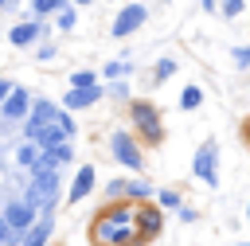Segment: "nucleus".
<instances>
[{
    "label": "nucleus",
    "instance_id": "f257e3e1",
    "mask_svg": "<svg viewBox=\"0 0 250 246\" xmlns=\"http://www.w3.org/2000/svg\"><path fill=\"white\" fill-rule=\"evenodd\" d=\"M90 242L94 246H145L148 238H141L137 230V207L129 199H113L94 215Z\"/></svg>",
    "mask_w": 250,
    "mask_h": 246
},
{
    "label": "nucleus",
    "instance_id": "f03ea898",
    "mask_svg": "<svg viewBox=\"0 0 250 246\" xmlns=\"http://www.w3.org/2000/svg\"><path fill=\"white\" fill-rule=\"evenodd\" d=\"M129 121H133L137 141H145V144H160L164 141V121H160V109L152 102L129 98Z\"/></svg>",
    "mask_w": 250,
    "mask_h": 246
},
{
    "label": "nucleus",
    "instance_id": "7ed1b4c3",
    "mask_svg": "<svg viewBox=\"0 0 250 246\" xmlns=\"http://www.w3.org/2000/svg\"><path fill=\"white\" fill-rule=\"evenodd\" d=\"M27 176H31V180H27V187H23V199H27L31 207H39V211L55 207V203H59V187H62L59 172H55V168H39V172H27Z\"/></svg>",
    "mask_w": 250,
    "mask_h": 246
},
{
    "label": "nucleus",
    "instance_id": "20e7f679",
    "mask_svg": "<svg viewBox=\"0 0 250 246\" xmlns=\"http://www.w3.org/2000/svg\"><path fill=\"white\" fill-rule=\"evenodd\" d=\"M109 152H113V160L121 164V168H129V172H145V152H141V141H137V133L133 129H113L109 133Z\"/></svg>",
    "mask_w": 250,
    "mask_h": 246
},
{
    "label": "nucleus",
    "instance_id": "39448f33",
    "mask_svg": "<svg viewBox=\"0 0 250 246\" xmlns=\"http://www.w3.org/2000/svg\"><path fill=\"white\" fill-rule=\"evenodd\" d=\"M55 27H51V20H35V16H27V20H16L12 27H8V43L16 47V51H27V47H35L39 39H47Z\"/></svg>",
    "mask_w": 250,
    "mask_h": 246
},
{
    "label": "nucleus",
    "instance_id": "423d86ee",
    "mask_svg": "<svg viewBox=\"0 0 250 246\" xmlns=\"http://www.w3.org/2000/svg\"><path fill=\"white\" fill-rule=\"evenodd\" d=\"M145 23H148V4H121L117 16H113V23H109V35L113 39H129Z\"/></svg>",
    "mask_w": 250,
    "mask_h": 246
},
{
    "label": "nucleus",
    "instance_id": "0eeeda50",
    "mask_svg": "<svg viewBox=\"0 0 250 246\" xmlns=\"http://www.w3.org/2000/svg\"><path fill=\"white\" fill-rule=\"evenodd\" d=\"M191 176L203 180L207 187H219V144H215L211 137L195 148V156H191Z\"/></svg>",
    "mask_w": 250,
    "mask_h": 246
},
{
    "label": "nucleus",
    "instance_id": "6e6552de",
    "mask_svg": "<svg viewBox=\"0 0 250 246\" xmlns=\"http://www.w3.org/2000/svg\"><path fill=\"white\" fill-rule=\"evenodd\" d=\"M152 184L145 180V176H133V180H109V187H105V195L109 199H129V203H145V199H152Z\"/></svg>",
    "mask_w": 250,
    "mask_h": 246
},
{
    "label": "nucleus",
    "instance_id": "1a4fd4ad",
    "mask_svg": "<svg viewBox=\"0 0 250 246\" xmlns=\"http://www.w3.org/2000/svg\"><path fill=\"white\" fill-rule=\"evenodd\" d=\"M105 98V82H98V86H66V94H62V109H70V113H78V109H90V105H98Z\"/></svg>",
    "mask_w": 250,
    "mask_h": 246
},
{
    "label": "nucleus",
    "instance_id": "9d476101",
    "mask_svg": "<svg viewBox=\"0 0 250 246\" xmlns=\"http://www.w3.org/2000/svg\"><path fill=\"white\" fill-rule=\"evenodd\" d=\"M4 219L12 223V230H16V234H23V230L39 219V207H31L23 195H12V199L4 203Z\"/></svg>",
    "mask_w": 250,
    "mask_h": 246
},
{
    "label": "nucleus",
    "instance_id": "9b49d317",
    "mask_svg": "<svg viewBox=\"0 0 250 246\" xmlns=\"http://www.w3.org/2000/svg\"><path fill=\"white\" fill-rule=\"evenodd\" d=\"M137 230H141V238H156L160 230H164V207L160 203H152V199H145V203H137Z\"/></svg>",
    "mask_w": 250,
    "mask_h": 246
},
{
    "label": "nucleus",
    "instance_id": "f8f14e48",
    "mask_svg": "<svg viewBox=\"0 0 250 246\" xmlns=\"http://www.w3.org/2000/svg\"><path fill=\"white\" fill-rule=\"evenodd\" d=\"M31 102H35V94L27 90V86H12V94L4 98V105H0V117L4 121H23L27 113H31Z\"/></svg>",
    "mask_w": 250,
    "mask_h": 246
},
{
    "label": "nucleus",
    "instance_id": "ddd939ff",
    "mask_svg": "<svg viewBox=\"0 0 250 246\" xmlns=\"http://www.w3.org/2000/svg\"><path fill=\"white\" fill-rule=\"evenodd\" d=\"M51 234H55V207L39 211V219L20 234V242H16V246H47V242H51Z\"/></svg>",
    "mask_w": 250,
    "mask_h": 246
},
{
    "label": "nucleus",
    "instance_id": "4468645a",
    "mask_svg": "<svg viewBox=\"0 0 250 246\" xmlns=\"http://www.w3.org/2000/svg\"><path fill=\"white\" fill-rule=\"evenodd\" d=\"M94 184H98V168H94V164H82V168L74 172L70 187H66V203H82V199L94 191Z\"/></svg>",
    "mask_w": 250,
    "mask_h": 246
},
{
    "label": "nucleus",
    "instance_id": "2eb2a0df",
    "mask_svg": "<svg viewBox=\"0 0 250 246\" xmlns=\"http://www.w3.org/2000/svg\"><path fill=\"white\" fill-rule=\"evenodd\" d=\"M74 160V148H70V141H62V144H51V148H39V160H35V168L31 172H39V168H66Z\"/></svg>",
    "mask_w": 250,
    "mask_h": 246
},
{
    "label": "nucleus",
    "instance_id": "dca6fc26",
    "mask_svg": "<svg viewBox=\"0 0 250 246\" xmlns=\"http://www.w3.org/2000/svg\"><path fill=\"white\" fill-rule=\"evenodd\" d=\"M35 160H39V144H35V141H20V144H16V168L31 172Z\"/></svg>",
    "mask_w": 250,
    "mask_h": 246
},
{
    "label": "nucleus",
    "instance_id": "f3484780",
    "mask_svg": "<svg viewBox=\"0 0 250 246\" xmlns=\"http://www.w3.org/2000/svg\"><path fill=\"white\" fill-rule=\"evenodd\" d=\"M70 0H27V12L35 16V20H51L55 12H62Z\"/></svg>",
    "mask_w": 250,
    "mask_h": 246
},
{
    "label": "nucleus",
    "instance_id": "a211bd4d",
    "mask_svg": "<svg viewBox=\"0 0 250 246\" xmlns=\"http://www.w3.org/2000/svg\"><path fill=\"white\" fill-rule=\"evenodd\" d=\"M51 27H55V31H62V35H66V31H74V27H78V8H74V4H66L62 12H55V16H51Z\"/></svg>",
    "mask_w": 250,
    "mask_h": 246
},
{
    "label": "nucleus",
    "instance_id": "6ab92c4d",
    "mask_svg": "<svg viewBox=\"0 0 250 246\" xmlns=\"http://www.w3.org/2000/svg\"><path fill=\"white\" fill-rule=\"evenodd\" d=\"M176 70H180V62H176L172 55H160V59H156V66H152V86H164Z\"/></svg>",
    "mask_w": 250,
    "mask_h": 246
},
{
    "label": "nucleus",
    "instance_id": "aec40b11",
    "mask_svg": "<svg viewBox=\"0 0 250 246\" xmlns=\"http://www.w3.org/2000/svg\"><path fill=\"white\" fill-rule=\"evenodd\" d=\"M199 105H203V86H199V82H188V86L180 90V109L191 113V109H199Z\"/></svg>",
    "mask_w": 250,
    "mask_h": 246
},
{
    "label": "nucleus",
    "instance_id": "412c9836",
    "mask_svg": "<svg viewBox=\"0 0 250 246\" xmlns=\"http://www.w3.org/2000/svg\"><path fill=\"white\" fill-rule=\"evenodd\" d=\"M129 74H133L129 59H109V62L102 66V78H105V82H113V78H129Z\"/></svg>",
    "mask_w": 250,
    "mask_h": 246
},
{
    "label": "nucleus",
    "instance_id": "4be33fe9",
    "mask_svg": "<svg viewBox=\"0 0 250 246\" xmlns=\"http://www.w3.org/2000/svg\"><path fill=\"white\" fill-rule=\"evenodd\" d=\"M98 82H102V74H98V70H90V66L70 70V78H66V86H98Z\"/></svg>",
    "mask_w": 250,
    "mask_h": 246
},
{
    "label": "nucleus",
    "instance_id": "5701e85b",
    "mask_svg": "<svg viewBox=\"0 0 250 246\" xmlns=\"http://www.w3.org/2000/svg\"><path fill=\"white\" fill-rule=\"evenodd\" d=\"M156 203H160L164 211H180V207H184V199H180L176 187H160V191H156Z\"/></svg>",
    "mask_w": 250,
    "mask_h": 246
},
{
    "label": "nucleus",
    "instance_id": "b1692460",
    "mask_svg": "<svg viewBox=\"0 0 250 246\" xmlns=\"http://www.w3.org/2000/svg\"><path fill=\"white\" fill-rule=\"evenodd\" d=\"M105 98L129 102V78H113V82H105Z\"/></svg>",
    "mask_w": 250,
    "mask_h": 246
},
{
    "label": "nucleus",
    "instance_id": "393cba45",
    "mask_svg": "<svg viewBox=\"0 0 250 246\" xmlns=\"http://www.w3.org/2000/svg\"><path fill=\"white\" fill-rule=\"evenodd\" d=\"M246 12V0H219V16L223 20H238Z\"/></svg>",
    "mask_w": 250,
    "mask_h": 246
},
{
    "label": "nucleus",
    "instance_id": "a878e982",
    "mask_svg": "<svg viewBox=\"0 0 250 246\" xmlns=\"http://www.w3.org/2000/svg\"><path fill=\"white\" fill-rule=\"evenodd\" d=\"M230 59H234V66H238V70H250V43L230 47Z\"/></svg>",
    "mask_w": 250,
    "mask_h": 246
},
{
    "label": "nucleus",
    "instance_id": "bb28decb",
    "mask_svg": "<svg viewBox=\"0 0 250 246\" xmlns=\"http://www.w3.org/2000/svg\"><path fill=\"white\" fill-rule=\"evenodd\" d=\"M20 242V234L12 230V223L4 219V211H0V246H16Z\"/></svg>",
    "mask_w": 250,
    "mask_h": 246
},
{
    "label": "nucleus",
    "instance_id": "cd10ccee",
    "mask_svg": "<svg viewBox=\"0 0 250 246\" xmlns=\"http://www.w3.org/2000/svg\"><path fill=\"white\" fill-rule=\"evenodd\" d=\"M55 55H59V47H55V43H47V39H39V43H35V59H39V62H51Z\"/></svg>",
    "mask_w": 250,
    "mask_h": 246
},
{
    "label": "nucleus",
    "instance_id": "c85d7f7f",
    "mask_svg": "<svg viewBox=\"0 0 250 246\" xmlns=\"http://www.w3.org/2000/svg\"><path fill=\"white\" fill-rule=\"evenodd\" d=\"M195 219H199V211H195V207H188V203H184V207H180V223H195Z\"/></svg>",
    "mask_w": 250,
    "mask_h": 246
},
{
    "label": "nucleus",
    "instance_id": "c756f323",
    "mask_svg": "<svg viewBox=\"0 0 250 246\" xmlns=\"http://www.w3.org/2000/svg\"><path fill=\"white\" fill-rule=\"evenodd\" d=\"M12 86H16V82H12V78H4V74H0V105H4V98H8V94H12Z\"/></svg>",
    "mask_w": 250,
    "mask_h": 246
},
{
    "label": "nucleus",
    "instance_id": "7c9ffc66",
    "mask_svg": "<svg viewBox=\"0 0 250 246\" xmlns=\"http://www.w3.org/2000/svg\"><path fill=\"white\" fill-rule=\"evenodd\" d=\"M199 8H203L207 16H219V0H199Z\"/></svg>",
    "mask_w": 250,
    "mask_h": 246
},
{
    "label": "nucleus",
    "instance_id": "2f4dec72",
    "mask_svg": "<svg viewBox=\"0 0 250 246\" xmlns=\"http://www.w3.org/2000/svg\"><path fill=\"white\" fill-rule=\"evenodd\" d=\"M16 4L20 0H0V12H16Z\"/></svg>",
    "mask_w": 250,
    "mask_h": 246
},
{
    "label": "nucleus",
    "instance_id": "473e14b6",
    "mask_svg": "<svg viewBox=\"0 0 250 246\" xmlns=\"http://www.w3.org/2000/svg\"><path fill=\"white\" fill-rule=\"evenodd\" d=\"M70 4H74V8H86V4H94V0H70Z\"/></svg>",
    "mask_w": 250,
    "mask_h": 246
},
{
    "label": "nucleus",
    "instance_id": "72a5a7b5",
    "mask_svg": "<svg viewBox=\"0 0 250 246\" xmlns=\"http://www.w3.org/2000/svg\"><path fill=\"white\" fill-rule=\"evenodd\" d=\"M246 223H250V203H246Z\"/></svg>",
    "mask_w": 250,
    "mask_h": 246
},
{
    "label": "nucleus",
    "instance_id": "f704fd0d",
    "mask_svg": "<svg viewBox=\"0 0 250 246\" xmlns=\"http://www.w3.org/2000/svg\"><path fill=\"white\" fill-rule=\"evenodd\" d=\"M234 246H250V242H234Z\"/></svg>",
    "mask_w": 250,
    "mask_h": 246
}]
</instances>
